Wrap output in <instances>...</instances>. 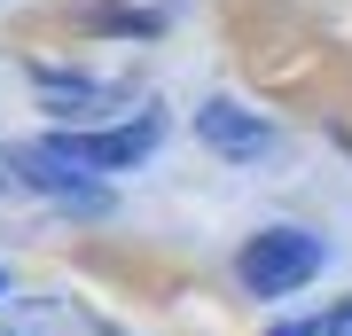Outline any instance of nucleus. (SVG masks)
Segmentation results:
<instances>
[{"label": "nucleus", "mask_w": 352, "mask_h": 336, "mask_svg": "<svg viewBox=\"0 0 352 336\" xmlns=\"http://www.w3.org/2000/svg\"><path fill=\"white\" fill-rule=\"evenodd\" d=\"M8 172L39 188V196H55V203H71V212H110V188L87 180V172H71L63 157L47 149V141H32V149H8Z\"/></svg>", "instance_id": "3"}, {"label": "nucleus", "mask_w": 352, "mask_h": 336, "mask_svg": "<svg viewBox=\"0 0 352 336\" xmlns=\"http://www.w3.org/2000/svg\"><path fill=\"white\" fill-rule=\"evenodd\" d=\"M235 274L251 298H289V289H305L321 274V235H305V227H266V235L243 243Z\"/></svg>", "instance_id": "1"}, {"label": "nucleus", "mask_w": 352, "mask_h": 336, "mask_svg": "<svg viewBox=\"0 0 352 336\" xmlns=\"http://www.w3.org/2000/svg\"><path fill=\"white\" fill-rule=\"evenodd\" d=\"M321 336H352V298H337V305H329V321H321Z\"/></svg>", "instance_id": "6"}, {"label": "nucleus", "mask_w": 352, "mask_h": 336, "mask_svg": "<svg viewBox=\"0 0 352 336\" xmlns=\"http://www.w3.org/2000/svg\"><path fill=\"white\" fill-rule=\"evenodd\" d=\"M39 102H47L55 117H71V125H87V133H94V117L126 110L133 87H118V78H63V71H39Z\"/></svg>", "instance_id": "5"}, {"label": "nucleus", "mask_w": 352, "mask_h": 336, "mask_svg": "<svg viewBox=\"0 0 352 336\" xmlns=\"http://www.w3.org/2000/svg\"><path fill=\"white\" fill-rule=\"evenodd\" d=\"M196 133H204V149H219L227 164L274 157V125H266L258 110H235V102H204V110H196Z\"/></svg>", "instance_id": "4"}, {"label": "nucleus", "mask_w": 352, "mask_h": 336, "mask_svg": "<svg viewBox=\"0 0 352 336\" xmlns=\"http://www.w3.org/2000/svg\"><path fill=\"white\" fill-rule=\"evenodd\" d=\"M157 133H164V117H157V110H141L133 125H110V133H102V125H94V133H55L47 149L63 157L71 172H118V164H141V157H149V149H157Z\"/></svg>", "instance_id": "2"}, {"label": "nucleus", "mask_w": 352, "mask_h": 336, "mask_svg": "<svg viewBox=\"0 0 352 336\" xmlns=\"http://www.w3.org/2000/svg\"><path fill=\"white\" fill-rule=\"evenodd\" d=\"M0 289H8V282H0Z\"/></svg>", "instance_id": "8"}, {"label": "nucleus", "mask_w": 352, "mask_h": 336, "mask_svg": "<svg viewBox=\"0 0 352 336\" xmlns=\"http://www.w3.org/2000/svg\"><path fill=\"white\" fill-rule=\"evenodd\" d=\"M266 336H321V328H305V321H274Z\"/></svg>", "instance_id": "7"}]
</instances>
